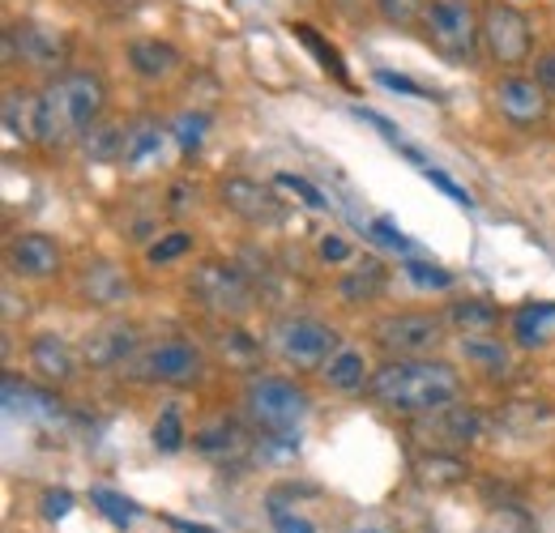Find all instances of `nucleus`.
Wrapping results in <instances>:
<instances>
[{
  "mask_svg": "<svg viewBox=\"0 0 555 533\" xmlns=\"http://www.w3.org/2000/svg\"><path fill=\"white\" fill-rule=\"evenodd\" d=\"M367 398L380 410L406 414V418H423L431 410H444L462 398V376L453 363L444 359H389L385 367L372 372L367 380Z\"/></svg>",
  "mask_w": 555,
  "mask_h": 533,
  "instance_id": "obj_1",
  "label": "nucleus"
},
{
  "mask_svg": "<svg viewBox=\"0 0 555 533\" xmlns=\"http://www.w3.org/2000/svg\"><path fill=\"white\" fill-rule=\"evenodd\" d=\"M103 103H107V90H103V77L86 73V68H73L61 73L48 90L35 94V145L43 150H61L77 136H86L99 116H103Z\"/></svg>",
  "mask_w": 555,
  "mask_h": 533,
  "instance_id": "obj_2",
  "label": "nucleus"
},
{
  "mask_svg": "<svg viewBox=\"0 0 555 533\" xmlns=\"http://www.w3.org/2000/svg\"><path fill=\"white\" fill-rule=\"evenodd\" d=\"M423 35L449 65H470L483 48V9L475 0H427Z\"/></svg>",
  "mask_w": 555,
  "mask_h": 533,
  "instance_id": "obj_3",
  "label": "nucleus"
},
{
  "mask_svg": "<svg viewBox=\"0 0 555 533\" xmlns=\"http://www.w3.org/2000/svg\"><path fill=\"white\" fill-rule=\"evenodd\" d=\"M189 295L214 312L222 321H240L253 303H257V290L253 282L244 277V269L231 265V261H202L189 277Z\"/></svg>",
  "mask_w": 555,
  "mask_h": 533,
  "instance_id": "obj_4",
  "label": "nucleus"
},
{
  "mask_svg": "<svg viewBox=\"0 0 555 533\" xmlns=\"http://www.w3.org/2000/svg\"><path fill=\"white\" fill-rule=\"evenodd\" d=\"M444 334H449L444 312H423V308H406L376 321V341L389 359H427L444 341Z\"/></svg>",
  "mask_w": 555,
  "mask_h": 533,
  "instance_id": "obj_5",
  "label": "nucleus"
},
{
  "mask_svg": "<svg viewBox=\"0 0 555 533\" xmlns=\"http://www.w3.org/2000/svg\"><path fill=\"white\" fill-rule=\"evenodd\" d=\"M483 52L504 68H521L534 52V30L530 17L513 0H491L483 4Z\"/></svg>",
  "mask_w": 555,
  "mask_h": 533,
  "instance_id": "obj_6",
  "label": "nucleus"
},
{
  "mask_svg": "<svg viewBox=\"0 0 555 533\" xmlns=\"http://www.w3.org/2000/svg\"><path fill=\"white\" fill-rule=\"evenodd\" d=\"M129 372L138 380H150V385H193L206 372V354L189 337H163V341L141 350L129 363Z\"/></svg>",
  "mask_w": 555,
  "mask_h": 533,
  "instance_id": "obj_7",
  "label": "nucleus"
},
{
  "mask_svg": "<svg viewBox=\"0 0 555 533\" xmlns=\"http://www.w3.org/2000/svg\"><path fill=\"white\" fill-rule=\"evenodd\" d=\"M248 410L266 431L291 435V431H299V422L308 414V393L282 376H253L248 380Z\"/></svg>",
  "mask_w": 555,
  "mask_h": 533,
  "instance_id": "obj_8",
  "label": "nucleus"
},
{
  "mask_svg": "<svg viewBox=\"0 0 555 533\" xmlns=\"http://www.w3.org/2000/svg\"><path fill=\"white\" fill-rule=\"evenodd\" d=\"M274 350L286 363H295L299 372H312V367H325L343 346H338V334L325 321H317V316H286V321H278L274 329Z\"/></svg>",
  "mask_w": 555,
  "mask_h": 533,
  "instance_id": "obj_9",
  "label": "nucleus"
},
{
  "mask_svg": "<svg viewBox=\"0 0 555 533\" xmlns=\"http://www.w3.org/2000/svg\"><path fill=\"white\" fill-rule=\"evenodd\" d=\"M69 56V39L48 26V22H35V17H22L4 30V61H22V65L39 68V73H56Z\"/></svg>",
  "mask_w": 555,
  "mask_h": 533,
  "instance_id": "obj_10",
  "label": "nucleus"
},
{
  "mask_svg": "<svg viewBox=\"0 0 555 533\" xmlns=\"http://www.w3.org/2000/svg\"><path fill=\"white\" fill-rule=\"evenodd\" d=\"M479 435H483V414L462 401L415 418V440L427 453H457V448L475 444Z\"/></svg>",
  "mask_w": 555,
  "mask_h": 533,
  "instance_id": "obj_11",
  "label": "nucleus"
},
{
  "mask_svg": "<svg viewBox=\"0 0 555 533\" xmlns=\"http://www.w3.org/2000/svg\"><path fill=\"white\" fill-rule=\"evenodd\" d=\"M218 200H222L235 218H244L248 226H278V222L286 218L282 197L270 193L261 180H248V176H227V180L218 184Z\"/></svg>",
  "mask_w": 555,
  "mask_h": 533,
  "instance_id": "obj_12",
  "label": "nucleus"
},
{
  "mask_svg": "<svg viewBox=\"0 0 555 533\" xmlns=\"http://www.w3.org/2000/svg\"><path fill=\"white\" fill-rule=\"evenodd\" d=\"M495 107H500V116L508 120V125H517V129H534V125H543L547 120V90L534 81V77H526V73H508V77H500L495 86Z\"/></svg>",
  "mask_w": 555,
  "mask_h": 533,
  "instance_id": "obj_13",
  "label": "nucleus"
},
{
  "mask_svg": "<svg viewBox=\"0 0 555 533\" xmlns=\"http://www.w3.org/2000/svg\"><path fill=\"white\" fill-rule=\"evenodd\" d=\"M141 354V329L129 321H107L81 341V363L94 372H112V367H129Z\"/></svg>",
  "mask_w": 555,
  "mask_h": 533,
  "instance_id": "obj_14",
  "label": "nucleus"
},
{
  "mask_svg": "<svg viewBox=\"0 0 555 533\" xmlns=\"http://www.w3.org/2000/svg\"><path fill=\"white\" fill-rule=\"evenodd\" d=\"M77 299L90 308H120L125 299H133V282L116 261L94 257L77 269Z\"/></svg>",
  "mask_w": 555,
  "mask_h": 533,
  "instance_id": "obj_15",
  "label": "nucleus"
},
{
  "mask_svg": "<svg viewBox=\"0 0 555 533\" xmlns=\"http://www.w3.org/2000/svg\"><path fill=\"white\" fill-rule=\"evenodd\" d=\"M9 269L26 282H48L61 273V244L52 235H39V231H26L9 244Z\"/></svg>",
  "mask_w": 555,
  "mask_h": 533,
  "instance_id": "obj_16",
  "label": "nucleus"
},
{
  "mask_svg": "<svg viewBox=\"0 0 555 533\" xmlns=\"http://www.w3.org/2000/svg\"><path fill=\"white\" fill-rule=\"evenodd\" d=\"M193 448H197L206 461H235V457H244V448H248V435H244V427H240L235 418H227V414H214V418H206V422L197 427V435H193Z\"/></svg>",
  "mask_w": 555,
  "mask_h": 533,
  "instance_id": "obj_17",
  "label": "nucleus"
},
{
  "mask_svg": "<svg viewBox=\"0 0 555 533\" xmlns=\"http://www.w3.org/2000/svg\"><path fill=\"white\" fill-rule=\"evenodd\" d=\"M444 325L457 337H495L500 334V312L487 299H457L444 308Z\"/></svg>",
  "mask_w": 555,
  "mask_h": 533,
  "instance_id": "obj_18",
  "label": "nucleus"
},
{
  "mask_svg": "<svg viewBox=\"0 0 555 533\" xmlns=\"http://www.w3.org/2000/svg\"><path fill=\"white\" fill-rule=\"evenodd\" d=\"M415 478L423 491H453V486H462L470 478V466L457 453H418Z\"/></svg>",
  "mask_w": 555,
  "mask_h": 533,
  "instance_id": "obj_19",
  "label": "nucleus"
},
{
  "mask_svg": "<svg viewBox=\"0 0 555 533\" xmlns=\"http://www.w3.org/2000/svg\"><path fill=\"white\" fill-rule=\"evenodd\" d=\"M385 282H389L385 265H380L376 257H363L359 265L347 269V273L338 277V299H343V303H350V308L372 303V299H380V295H385Z\"/></svg>",
  "mask_w": 555,
  "mask_h": 533,
  "instance_id": "obj_20",
  "label": "nucleus"
},
{
  "mask_svg": "<svg viewBox=\"0 0 555 533\" xmlns=\"http://www.w3.org/2000/svg\"><path fill=\"white\" fill-rule=\"evenodd\" d=\"M30 363H35V372H39L43 380H52V385H65V380H73V372H77L73 350L56 334H43L30 341Z\"/></svg>",
  "mask_w": 555,
  "mask_h": 533,
  "instance_id": "obj_21",
  "label": "nucleus"
},
{
  "mask_svg": "<svg viewBox=\"0 0 555 533\" xmlns=\"http://www.w3.org/2000/svg\"><path fill=\"white\" fill-rule=\"evenodd\" d=\"M321 376H325V385L330 389H338V393H363L367 389V359L359 354V350H350V346H343L325 367H321Z\"/></svg>",
  "mask_w": 555,
  "mask_h": 533,
  "instance_id": "obj_22",
  "label": "nucleus"
},
{
  "mask_svg": "<svg viewBox=\"0 0 555 533\" xmlns=\"http://www.w3.org/2000/svg\"><path fill=\"white\" fill-rule=\"evenodd\" d=\"M462 354L491 380L513 376V354H508V346H500V337H462Z\"/></svg>",
  "mask_w": 555,
  "mask_h": 533,
  "instance_id": "obj_23",
  "label": "nucleus"
},
{
  "mask_svg": "<svg viewBox=\"0 0 555 533\" xmlns=\"http://www.w3.org/2000/svg\"><path fill=\"white\" fill-rule=\"evenodd\" d=\"M176 65H180V52H176L171 43H158V39H138V43H129V68H133L138 77H145V81L167 77Z\"/></svg>",
  "mask_w": 555,
  "mask_h": 533,
  "instance_id": "obj_24",
  "label": "nucleus"
},
{
  "mask_svg": "<svg viewBox=\"0 0 555 533\" xmlns=\"http://www.w3.org/2000/svg\"><path fill=\"white\" fill-rule=\"evenodd\" d=\"M552 329H555V303H526L513 316V341L526 346V350L543 346L552 337Z\"/></svg>",
  "mask_w": 555,
  "mask_h": 533,
  "instance_id": "obj_25",
  "label": "nucleus"
},
{
  "mask_svg": "<svg viewBox=\"0 0 555 533\" xmlns=\"http://www.w3.org/2000/svg\"><path fill=\"white\" fill-rule=\"evenodd\" d=\"M4 133L9 136H35V99L22 94L17 86L4 90Z\"/></svg>",
  "mask_w": 555,
  "mask_h": 533,
  "instance_id": "obj_26",
  "label": "nucleus"
},
{
  "mask_svg": "<svg viewBox=\"0 0 555 533\" xmlns=\"http://www.w3.org/2000/svg\"><path fill=\"white\" fill-rule=\"evenodd\" d=\"M125 145H129V129L94 125V129L86 133V154H90L94 162H112V158H120V162H125Z\"/></svg>",
  "mask_w": 555,
  "mask_h": 533,
  "instance_id": "obj_27",
  "label": "nucleus"
},
{
  "mask_svg": "<svg viewBox=\"0 0 555 533\" xmlns=\"http://www.w3.org/2000/svg\"><path fill=\"white\" fill-rule=\"evenodd\" d=\"M295 39H299V43H304V48L317 56V65L325 68L334 81H343V86H347V81H350L347 65H343V56H338V48H334V43H325V39H321L312 26H295Z\"/></svg>",
  "mask_w": 555,
  "mask_h": 533,
  "instance_id": "obj_28",
  "label": "nucleus"
},
{
  "mask_svg": "<svg viewBox=\"0 0 555 533\" xmlns=\"http://www.w3.org/2000/svg\"><path fill=\"white\" fill-rule=\"evenodd\" d=\"M184 414L180 405H163V414L154 418V448L158 453H180L184 448Z\"/></svg>",
  "mask_w": 555,
  "mask_h": 533,
  "instance_id": "obj_29",
  "label": "nucleus"
},
{
  "mask_svg": "<svg viewBox=\"0 0 555 533\" xmlns=\"http://www.w3.org/2000/svg\"><path fill=\"white\" fill-rule=\"evenodd\" d=\"M193 252V235L189 231H171V235H158L150 248H145V261L150 265H171V261H180V257H189Z\"/></svg>",
  "mask_w": 555,
  "mask_h": 533,
  "instance_id": "obj_30",
  "label": "nucleus"
},
{
  "mask_svg": "<svg viewBox=\"0 0 555 533\" xmlns=\"http://www.w3.org/2000/svg\"><path fill=\"white\" fill-rule=\"evenodd\" d=\"M90 499H94V508H99L112 525H120V530H129V525H133V517H138V504H129V499H125V495H116V491L94 486V491H90Z\"/></svg>",
  "mask_w": 555,
  "mask_h": 533,
  "instance_id": "obj_31",
  "label": "nucleus"
},
{
  "mask_svg": "<svg viewBox=\"0 0 555 533\" xmlns=\"http://www.w3.org/2000/svg\"><path fill=\"white\" fill-rule=\"evenodd\" d=\"M158 145H163L158 125H133V129H129V145H125V162H141V158H150Z\"/></svg>",
  "mask_w": 555,
  "mask_h": 533,
  "instance_id": "obj_32",
  "label": "nucleus"
},
{
  "mask_svg": "<svg viewBox=\"0 0 555 533\" xmlns=\"http://www.w3.org/2000/svg\"><path fill=\"white\" fill-rule=\"evenodd\" d=\"M423 4H427V0H376L380 17H385L389 26H411L415 17H423Z\"/></svg>",
  "mask_w": 555,
  "mask_h": 533,
  "instance_id": "obj_33",
  "label": "nucleus"
},
{
  "mask_svg": "<svg viewBox=\"0 0 555 533\" xmlns=\"http://www.w3.org/2000/svg\"><path fill=\"white\" fill-rule=\"evenodd\" d=\"M376 81H380L385 90H393V94H406V99H440L436 90H423L418 81L402 77V73H393V68H376Z\"/></svg>",
  "mask_w": 555,
  "mask_h": 533,
  "instance_id": "obj_34",
  "label": "nucleus"
},
{
  "mask_svg": "<svg viewBox=\"0 0 555 533\" xmlns=\"http://www.w3.org/2000/svg\"><path fill=\"white\" fill-rule=\"evenodd\" d=\"M278 188H291L295 197L304 200V205H312V209H325V205H330V200H325V193H321L317 184H308L304 176H291V171H282V176H278Z\"/></svg>",
  "mask_w": 555,
  "mask_h": 533,
  "instance_id": "obj_35",
  "label": "nucleus"
},
{
  "mask_svg": "<svg viewBox=\"0 0 555 533\" xmlns=\"http://www.w3.org/2000/svg\"><path fill=\"white\" fill-rule=\"evenodd\" d=\"M222 354H227V363H235V367H253V363H257L253 341L240 334V329H227V337H222Z\"/></svg>",
  "mask_w": 555,
  "mask_h": 533,
  "instance_id": "obj_36",
  "label": "nucleus"
},
{
  "mask_svg": "<svg viewBox=\"0 0 555 533\" xmlns=\"http://www.w3.org/2000/svg\"><path fill=\"white\" fill-rule=\"evenodd\" d=\"M402 269L415 277L418 286H427V290H449V286H453V273H449V269L418 265V261H402Z\"/></svg>",
  "mask_w": 555,
  "mask_h": 533,
  "instance_id": "obj_37",
  "label": "nucleus"
},
{
  "mask_svg": "<svg viewBox=\"0 0 555 533\" xmlns=\"http://www.w3.org/2000/svg\"><path fill=\"white\" fill-rule=\"evenodd\" d=\"M206 125H209V116H202V112H193V116H180V120H176V136H180L184 154H193V150L202 145V136H206Z\"/></svg>",
  "mask_w": 555,
  "mask_h": 533,
  "instance_id": "obj_38",
  "label": "nucleus"
},
{
  "mask_svg": "<svg viewBox=\"0 0 555 533\" xmlns=\"http://www.w3.org/2000/svg\"><path fill=\"white\" fill-rule=\"evenodd\" d=\"M317 252H321L325 265H347V261H354V252H350V244L343 235H325V239L317 244Z\"/></svg>",
  "mask_w": 555,
  "mask_h": 533,
  "instance_id": "obj_39",
  "label": "nucleus"
},
{
  "mask_svg": "<svg viewBox=\"0 0 555 533\" xmlns=\"http://www.w3.org/2000/svg\"><path fill=\"white\" fill-rule=\"evenodd\" d=\"M73 508V491L65 486H52V491H43V517L48 521H61V517H69Z\"/></svg>",
  "mask_w": 555,
  "mask_h": 533,
  "instance_id": "obj_40",
  "label": "nucleus"
},
{
  "mask_svg": "<svg viewBox=\"0 0 555 533\" xmlns=\"http://www.w3.org/2000/svg\"><path fill=\"white\" fill-rule=\"evenodd\" d=\"M423 176H427V180H431V184H436V188H440V193H444L449 200H457V205H466V209L475 205V200H470V193H466L462 184H453L444 171H436V167H423Z\"/></svg>",
  "mask_w": 555,
  "mask_h": 533,
  "instance_id": "obj_41",
  "label": "nucleus"
},
{
  "mask_svg": "<svg viewBox=\"0 0 555 533\" xmlns=\"http://www.w3.org/2000/svg\"><path fill=\"white\" fill-rule=\"evenodd\" d=\"M534 81H539L547 94H555V52H543V56L534 61Z\"/></svg>",
  "mask_w": 555,
  "mask_h": 533,
  "instance_id": "obj_42",
  "label": "nucleus"
},
{
  "mask_svg": "<svg viewBox=\"0 0 555 533\" xmlns=\"http://www.w3.org/2000/svg\"><path fill=\"white\" fill-rule=\"evenodd\" d=\"M274 530L278 533H317V525L304 521V517H295V512H274Z\"/></svg>",
  "mask_w": 555,
  "mask_h": 533,
  "instance_id": "obj_43",
  "label": "nucleus"
},
{
  "mask_svg": "<svg viewBox=\"0 0 555 533\" xmlns=\"http://www.w3.org/2000/svg\"><path fill=\"white\" fill-rule=\"evenodd\" d=\"M367 533H376V530H367Z\"/></svg>",
  "mask_w": 555,
  "mask_h": 533,
  "instance_id": "obj_44",
  "label": "nucleus"
}]
</instances>
